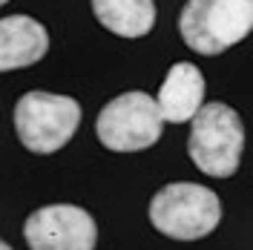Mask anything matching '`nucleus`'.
I'll return each mask as SVG.
<instances>
[{"label": "nucleus", "instance_id": "39448f33", "mask_svg": "<svg viewBox=\"0 0 253 250\" xmlns=\"http://www.w3.org/2000/svg\"><path fill=\"white\" fill-rule=\"evenodd\" d=\"M164 115L156 98L147 92H124L112 98L95 121L101 144L112 153H138L161 138Z\"/></svg>", "mask_w": 253, "mask_h": 250}, {"label": "nucleus", "instance_id": "20e7f679", "mask_svg": "<svg viewBox=\"0 0 253 250\" xmlns=\"http://www.w3.org/2000/svg\"><path fill=\"white\" fill-rule=\"evenodd\" d=\"M81 124V104L66 95H52L43 89L26 92L15 107V129L23 147L49 156L58 153L75 135Z\"/></svg>", "mask_w": 253, "mask_h": 250}, {"label": "nucleus", "instance_id": "f03ea898", "mask_svg": "<svg viewBox=\"0 0 253 250\" xmlns=\"http://www.w3.org/2000/svg\"><path fill=\"white\" fill-rule=\"evenodd\" d=\"M245 150V124L227 104H207L193 118L187 153L205 175L227 178L239 170Z\"/></svg>", "mask_w": 253, "mask_h": 250}, {"label": "nucleus", "instance_id": "9d476101", "mask_svg": "<svg viewBox=\"0 0 253 250\" xmlns=\"http://www.w3.org/2000/svg\"><path fill=\"white\" fill-rule=\"evenodd\" d=\"M0 250H12V248H9V245H3V248H0Z\"/></svg>", "mask_w": 253, "mask_h": 250}, {"label": "nucleus", "instance_id": "1a4fd4ad", "mask_svg": "<svg viewBox=\"0 0 253 250\" xmlns=\"http://www.w3.org/2000/svg\"><path fill=\"white\" fill-rule=\"evenodd\" d=\"M98 23L121 38H144L156 26L153 0H92Z\"/></svg>", "mask_w": 253, "mask_h": 250}, {"label": "nucleus", "instance_id": "6e6552de", "mask_svg": "<svg viewBox=\"0 0 253 250\" xmlns=\"http://www.w3.org/2000/svg\"><path fill=\"white\" fill-rule=\"evenodd\" d=\"M49 49L46 29L26 15L3 17L0 23V66L3 72L38 63Z\"/></svg>", "mask_w": 253, "mask_h": 250}, {"label": "nucleus", "instance_id": "9b49d317", "mask_svg": "<svg viewBox=\"0 0 253 250\" xmlns=\"http://www.w3.org/2000/svg\"><path fill=\"white\" fill-rule=\"evenodd\" d=\"M0 3H9V0H0Z\"/></svg>", "mask_w": 253, "mask_h": 250}, {"label": "nucleus", "instance_id": "7ed1b4c3", "mask_svg": "<svg viewBox=\"0 0 253 250\" xmlns=\"http://www.w3.org/2000/svg\"><path fill=\"white\" fill-rule=\"evenodd\" d=\"M150 221L158 233L193 242L213 233L221 221V204L213 190L190 181H175L161 187L150 202Z\"/></svg>", "mask_w": 253, "mask_h": 250}, {"label": "nucleus", "instance_id": "f257e3e1", "mask_svg": "<svg viewBox=\"0 0 253 250\" xmlns=\"http://www.w3.org/2000/svg\"><path fill=\"white\" fill-rule=\"evenodd\" d=\"M253 29V0H187L178 15L181 41L199 55H219Z\"/></svg>", "mask_w": 253, "mask_h": 250}, {"label": "nucleus", "instance_id": "0eeeda50", "mask_svg": "<svg viewBox=\"0 0 253 250\" xmlns=\"http://www.w3.org/2000/svg\"><path fill=\"white\" fill-rule=\"evenodd\" d=\"M202 98H205V75L199 72V66L187 61L170 66V72L156 95L161 115L170 124L193 121L202 112Z\"/></svg>", "mask_w": 253, "mask_h": 250}, {"label": "nucleus", "instance_id": "423d86ee", "mask_svg": "<svg viewBox=\"0 0 253 250\" xmlns=\"http://www.w3.org/2000/svg\"><path fill=\"white\" fill-rule=\"evenodd\" d=\"M23 236L32 250H95L98 227L75 204H49L26 219Z\"/></svg>", "mask_w": 253, "mask_h": 250}]
</instances>
